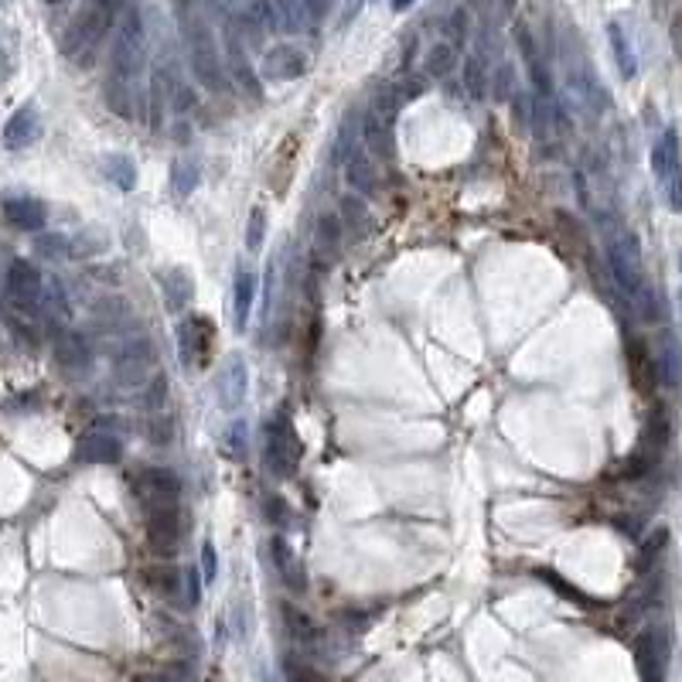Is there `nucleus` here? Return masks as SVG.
I'll return each instance as SVG.
<instances>
[{"label": "nucleus", "instance_id": "obj_1", "mask_svg": "<svg viewBox=\"0 0 682 682\" xmlns=\"http://www.w3.org/2000/svg\"><path fill=\"white\" fill-rule=\"evenodd\" d=\"M144 72H147V28L137 7L123 11L120 35L113 41L106 103L123 120H137L144 110Z\"/></svg>", "mask_w": 682, "mask_h": 682}, {"label": "nucleus", "instance_id": "obj_2", "mask_svg": "<svg viewBox=\"0 0 682 682\" xmlns=\"http://www.w3.org/2000/svg\"><path fill=\"white\" fill-rule=\"evenodd\" d=\"M601 232H604V256H607V266H611L614 284L621 287V294L631 304L642 307L645 318H655L659 314V301H655L652 287H648L638 236L628 226H621L614 215H601Z\"/></svg>", "mask_w": 682, "mask_h": 682}, {"label": "nucleus", "instance_id": "obj_3", "mask_svg": "<svg viewBox=\"0 0 682 682\" xmlns=\"http://www.w3.org/2000/svg\"><path fill=\"white\" fill-rule=\"evenodd\" d=\"M178 21H181V35H185L191 72H195L205 89H212V93H226L222 48L212 35V24H209V18H205V11L195 4V0H188V4L178 11Z\"/></svg>", "mask_w": 682, "mask_h": 682}, {"label": "nucleus", "instance_id": "obj_4", "mask_svg": "<svg viewBox=\"0 0 682 682\" xmlns=\"http://www.w3.org/2000/svg\"><path fill=\"white\" fill-rule=\"evenodd\" d=\"M560 72H563V106L587 123L601 120V113L607 110V93L601 79L594 76V69H590L584 52H580L577 41H563L560 45Z\"/></svg>", "mask_w": 682, "mask_h": 682}, {"label": "nucleus", "instance_id": "obj_5", "mask_svg": "<svg viewBox=\"0 0 682 682\" xmlns=\"http://www.w3.org/2000/svg\"><path fill=\"white\" fill-rule=\"evenodd\" d=\"M399 96L393 82H376L369 93L362 113V144L372 161L393 164L396 157V116H399Z\"/></svg>", "mask_w": 682, "mask_h": 682}, {"label": "nucleus", "instance_id": "obj_6", "mask_svg": "<svg viewBox=\"0 0 682 682\" xmlns=\"http://www.w3.org/2000/svg\"><path fill=\"white\" fill-rule=\"evenodd\" d=\"M127 0H89L82 14L72 21V28L62 38V52L76 58L79 65H89V58L99 48V41L110 35V28L123 18Z\"/></svg>", "mask_w": 682, "mask_h": 682}, {"label": "nucleus", "instance_id": "obj_7", "mask_svg": "<svg viewBox=\"0 0 682 682\" xmlns=\"http://www.w3.org/2000/svg\"><path fill=\"white\" fill-rule=\"evenodd\" d=\"M652 171L659 181L665 205L672 212H682V147H679V130L665 127L662 137L652 147Z\"/></svg>", "mask_w": 682, "mask_h": 682}, {"label": "nucleus", "instance_id": "obj_8", "mask_svg": "<svg viewBox=\"0 0 682 682\" xmlns=\"http://www.w3.org/2000/svg\"><path fill=\"white\" fill-rule=\"evenodd\" d=\"M301 461V437H297L294 423L287 413H277L266 423V440H263V464L277 478H290Z\"/></svg>", "mask_w": 682, "mask_h": 682}, {"label": "nucleus", "instance_id": "obj_9", "mask_svg": "<svg viewBox=\"0 0 682 682\" xmlns=\"http://www.w3.org/2000/svg\"><path fill=\"white\" fill-rule=\"evenodd\" d=\"M157 376V352L147 338H133L116 352L113 379L120 389H144Z\"/></svg>", "mask_w": 682, "mask_h": 682}, {"label": "nucleus", "instance_id": "obj_10", "mask_svg": "<svg viewBox=\"0 0 682 682\" xmlns=\"http://www.w3.org/2000/svg\"><path fill=\"white\" fill-rule=\"evenodd\" d=\"M7 301L24 314H35L45 301V280L31 260H14L7 266Z\"/></svg>", "mask_w": 682, "mask_h": 682}, {"label": "nucleus", "instance_id": "obj_11", "mask_svg": "<svg viewBox=\"0 0 682 682\" xmlns=\"http://www.w3.org/2000/svg\"><path fill=\"white\" fill-rule=\"evenodd\" d=\"M147 543L157 556L171 560L181 543V512L178 502H151L147 512Z\"/></svg>", "mask_w": 682, "mask_h": 682}, {"label": "nucleus", "instance_id": "obj_12", "mask_svg": "<svg viewBox=\"0 0 682 682\" xmlns=\"http://www.w3.org/2000/svg\"><path fill=\"white\" fill-rule=\"evenodd\" d=\"M212 321L205 314H188L185 321L178 324V355L188 369H205L212 355Z\"/></svg>", "mask_w": 682, "mask_h": 682}, {"label": "nucleus", "instance_id": "obj_13", "mask_svg": "<svg viewBox=\"0 0 682 682\" xmlns=\"http://www.w3.org/2000/svg\"><path fill=\"white\" fill-rule=\"evenodd\" d=\"M222 14H226V45H222V58H226V65H229L232 79H236V86L246 89L253 99H260L263 96L260 72L249 65V58L243 52V38H239V28H236V21H232V14L229 11H222Z\"/></svg>", "mask_w": 682, "mask_h": 682}, {"label": "nucleus", "instance_id": "obj_14", "mask_svg": "<svg viewBox=\"0 0 682 682\" xmlns=\"http://www.w3.org/2000/svg\"><path fill=\"white\" fill-rule=\"evenodd\" d=\"M635 659L642 682H665V669H669V635H665V628L645 631L635 648Z\"/></svg>", "mask_w": 682, "mask_h": 682}, {"label": "nucleus", "instance_id": "obj_15", "mask_svg": "<svg viewBox=\"0 0 682 682\" xmlns=\"http://www.w3.org/2000/svg\"><path fill=\"white\" fill-rule=\"evenodd\" d=\"M52 352H55L58 369L72 379L86 376V372L93 369V348H89V341L82 338L79 331H58Z\"/></svg>", "mask_w": 682, "mask_h": 682}, {"label": "nucleus", "instance_id": "obj_16", "mask_svg": "<svg viewBox=\"0 0 682 682\" xmlns=\"http://www.w3.org/2000/svg\"><path fill=\"white\" fill-rule=\"evenodd\" d=\"M246 393H249V369H246V359L243 355H232L226 359V365L219 369V376H215V396H219V406L222 410H239V406L246 403Z\"/></svg>", "mask_w": 682, "mask_h": 682}, {"label": "nucleus", "instance_id": "obj_17", "mask_svg": "<svg viewBox=\"0 0 682 682\" xmlns=\"http://www.w3.org/2000/svg\"><path fill=\"white\" fill-rule=\"evenodd\" d=\"M307 72V55L297 45H273L260 62V76L270 82H294Z\"/></svg>", "mask_w": 682, "mask_h": 682}, {"label": "nucleus", "instance_id": "obj_18", "mask_svg": "<svg viewBox=\"0 0 682 682\" xmlns=\"http://www.w3.org/2000/svg\"><path fill=\"white\" fill-rule=\"evenodd\" d=\"M120 457H123V444L110 430H89L76 444V461L82 464H120Z\"/></svg>", "mask_w": 682, "mask_h": 682}, {"label": "nucleus", "instance_id": "obj_19", "mask_svg": "<svg viewBox=\"0 0 682 682\" xmlns=\"http://www.w3.org/2000/svg\"><path fill=\"white\" fill-rule=\"evenodd\" d=\"M41 137V116L35 103H24L21 110H14L11 120L4 123V147L11 151H21V147L35 144Z\"/></svg>", "mask_w": 682, "mask_h": 682}, {"label": "nucleus", "instance_id": "obj_20", "mask_svg": "<svg viewBox=\"0 0 682 682\" xmlns=\"http://www.w3.org/2000/svg\"><path fill=\"white\" fill-rule=\"evenodd\" d=\"M625 359H628V376L638 386V393H652L655 379H659V369H655V355L648 352V345L642 338H628L625 345Z\"/></svg>", "mask_w": 682, "mask_h": 682}, {"label": "nucleus", "instance_id": "obj_21", "mask_svg": "<svg viewBox=\"0 0 682 682\" xmlns=\"http://www.w3.org/2000/svg\"><path fill=\"white\" fill-rule=\"evenodd\" d=\"M137 488L147 502H178L181 478L171 468H144L137 478Z\"/></svg>", "mask_w": 682, "mask_h": 682}, {"label": "nucleus", "instance_id": "obj_22", "mask_svg": "<svg viewBox=\"0 0 682 682\" xmlns=\"http://www.w3.org/2000/svg\"><path fill=\"white\" fill-rule=\"evenodd\" d=\"M270 560H273V567H277L280 573V580L294 590V594H301V590L307 587V573L301 567V560L294 556V550H290V543L284 536H273L270 539Z\"/></svg>", "mask_w": 682, "mask_h": 682}, {"label": "nucleus", "instance_id": "obj_23", "mask_svg": "<svg viewBox=\"0 0 682 682\" xmlns=\"http://www.w3.org/2000/svg\"><path fill=\"white\" fill-rule=\"evenodd\" d=\"M4 219L11 222L14 229L38 232V229H45L48 209H45V202H38V198H7V202H4Z\"/></svg>", "mask_w": 682, "mask_h": 682}, {"label": "nucleus", "instance_id": "obj_24", "mask_svg": "<svg viewBox=\"0 0 682 682\" xmlns=\"http://www.w3.org/2000/svg\"><path fill=\"white\" fill-rule=\"evenodd\" d=\"M256 273L253 270H239L236 284H232V324L236 331L249 328V314H253V301H256Z\"/></svg>", "mask_w": 682, "mask_h": 682}, {"label": "nucleus", "instance_id": "obj_25", "mask_svg": "<svg viewBox=\"0 0 682 682\" xmlns=\"http://www.w3.org/2000/svg\"><path fill=\"white\" fill-rule=\"evenodd\" d=\"M345 181H348V188L352 191H359V195H376L379 191V168H376V161H372L369 154L359 151L352 157V161L345 164Z\"/></svg>", "mask_w": 682, "mask_h": 682}, {"label": "nucleus", "instance_id": "obj_26", "mask_svg": "<svg viewBox=\"0 0 682 682\" xmlns=\"http://www.w3.org/2000/svg\"><path fill=\"white\" fill-rule=\"evenodd\" d=\"M161 290L168 297V304L174 311H185L195 301V284H191V273L185 266H171V270L161 273Z\"/></svg>", "mask_w": 682, "mask_h": 682}, {"label": "nucleus", "instance_id": "obj_27", "mask_svg": "<svg viewBox=\"0 0 682 682\" xmlns=\"http://www.w3.org/2000/svg\"><path fill=\"white\" fill-rule=\"evenodd\" d=\"M607 41H611V52H614V62H618L621 79H635L638 76V55H635V45H631L625 24H618V21L607 24Z\"/></svg>", "mask_w": 682, "mask_h": 682}, {"label": "nucleus", "instance_id": "obj_28", "mask_svg": "<svg viewBox=\"0 0 682 682\" xmlns=\"http://www.w3.org/2000/svg\"><path fill=\"white\" fill-rule=\"evenodd\" d=\"M280 621H284L287 635L294 638L297 645H318L321 642V628L314 625L311 618L294 604H280Z\"/></svg>", "mask_w": 682, "mask_h": 682}, {"label": "nucleus", "instance_id": "obj_29", "mask_svg": "<svg viewBox=\"0 0 682 682\" xmlns=\"http://www.w3.org/2000/svg\"><path fill=\"white\" fill-rule=\"evenodd\" d=\"M454 65H457V48L447 38H440L427 48V55H423V76L447 79L454 72Z\"/></svg>", "mask_w": 682, "mask_h": 682}, {"label": "nucleus", "instance_id": "obj_30", "mask_svg": "<svg viewBox=\"0 0 682 682\" xmlns=\"http://www.w3.org/2000/svg\"><path fill=\"white\" fill-rule=\"evenodd\" d=\"M273 7H277V28L280 31H290V35H304V31H311L314 14L307 11L301 0H273Z\"/></svg>", "mask_w": 682, "mask_h": 682}, {"label": "nucleus", "instance_id": "obj_31", "mask_svg": "<svg viewBox=\"0 0 682 682\" xmlns=\"http://www.w3.org/2000/svg\"><path fill=\"white\" fill-rule=\"evenodd\" d=\"M464 89H468L474 99L485 96V89H488V45L474 48V52L464 58Z\"/></svg>", "mask_w": 682, "mask_h": 682}, {"label": "nucleus", "instance_id": "obj_32", "mask_svg": "<svg viewBox=\"0 0 682 682\" xmlns=\"http://www.w3.org/2000/svg\"><path fill=\"white\" fill-rule=\"evenodd\" d=\"M359 113H345V120L338 123V137H335V161L345 168L355 154H359Z\"/></svg>", "mask_w": 682, "mask_h": 682}, {"label": "nucleus", "instance_id": "obj_33", "mask_svg": "<svg viewBox=\"0 0 682 682\" xmlns=\"http://www.w3.org/2000/svg\"><path fill=\"white\" fill-rule=\"evenodd\" d=\"M655 369H659V376L669 382V386H679L682 382V348L679 341L672 335L662 338V348H659V359H655Z\"/></svg>", "mask_w": 682, "mask_h": 682}, {"label": "nucleus", "instance_id": "obj_34", "mask_svg": "<svg viewBox=\"0 0 682 682\" xmlns=\"http://www.w3.org/2000/svg\"><path fill=\"white\" fill-rule=\"evenodd\" d=\"M147 584H151L157 594L168 597V601H181V590H185V573L178 567H154L147 570Z\"/></svg>", "mask_w": 682, "mask_h": 682}, {"label": "nucleus", "instance_id": "obj_35", "mask_svg": "<svg viewBox=\"0 0 682 682\" xmlns=\"http://www.w3.org/2000/svg\"><path fill=\"white\" fill-rule=\"evenodd\" d=\"M103 168H106V178H110L120 191H133V188H137V161H133V157H127V154H110L103 161Z\"/></svg>", "mask_w": 682, "mask_h": 682}, {"label": "nucleus", "instance_id": "obj_36", "mask_svg": "<svg viewBox=\"0 0 682 682\" xmlns=\"http://www.w3.org/2000/svg\"><path fill=\"white\" fill-rule=\"evenodd\" d=\"M18 52H21L18 31L0 28V82H7L14 76V69H18Z\"/></svg>", "mask_w": 682, "mask_h": 682}, {"label": "nucleus", "instance_id": "obj_37", "mask_svg": "<svg viewBox=\"0 0 682 682\" xmlns=\"http://www.w3.org/2000/svg\"><path fill=\"white\" fill-rule=\"evenodd\" d=\"M198 181H202V164H198V157H185V161L174 164V191H178V195H191V191L198 188Z\"/></svg>", "mask_w": 682, "mask_h": 682}, {"label": "nucleus", "instance_id": "obj_38", "mask_svg": "<svg viewBox=\"0 0 682 682\" xmlns=\"http://www.w3.org/2000/svg\"><path fill=\"white\" fill-rule=\"evenodd\" d=\"M35 249L48 260H62V256H72V239L62 236V232H45V236L35 239Z\"/></svg>", "mask_w": 682, "mask_h": 682}, {"label": "nucleus", "instance_id": "obj_39", "mask_svg": "<svg viewBox=\"0 0 682 682\" xmlns=\"http://www.w3.org/2000/svg\"><path fill=\"white\" fill-rule=\"evenodd\" d=\"M263 519L277 529H287L290 519H294V515H290L287 498L284 495H263Z\"/></svg>", "mask_w": 682, "mask_h": 682}, {"label": "nucleus", "instance_id": "obj_40", "mask_svg": "<svg viewBox=\"0 0 682 682\" xmlns=\"http://www.w3.org/2000/svg\"><path fill=\"white\" fill-rule=\"evenodd\" d=\"M444 35H447V41H451V45L457 48V52H461L464 41H468V11H464V7H454V11H451Z\"/></svg>", "mask_w": 682, "mask_h": 682}, {"label": "nucleus", "instance_id": "obj_41", "mask_svg": "<svg viewBox=\"0 0 682 682\" xmlns=\"http://www.w3.org/2000/svg\"><path fill=\"white\" fill-rule=\"evenodd\" d=\"M284 679L287 682H328L324 679V672H318L311 662H304V659H287L284 662Z\"/></svg>", "mask_w": 682, "mask_h": 682}, {"label": "nucleus", "instance_id": "obj_42", "mask_svg": "<svg viewBox=\"0 0 682 682\" xmlns=\"http://www.w3.org/2000/svg\"><path fill=\"white\" fill-rule=\"evenodd\" d=\"M263 239H266V209L263 205H256L253 212H249V226H246V246L253 249H263Z\"/></svg>", "mask_w": 682, "mask_h": 682}, {"label": "nucleus", "instance_id": "obj_43", "mask_svg": "<svg viewBox=\"0 0 682 682\" xmlns=\"http://www.w3.org/2000/svg\"><path fill=\"white\" fill-rule=\"evenodd\" d=\"M198 573H202L205 584H215V577H219V553H215L209 539L202 543V567H198Z\"/></svg>", "mask_w": 682, "mask_h": 682}, {"label": "nucleus", "instance_id": "obj_44", "mask_svg": "<svg viewBox=\"0 0 682 682\" xmlns=\"http://www.w3.org/2000/svg\"><path fill=\"white\" fill-rule=\"evenodd\" d=\"M202 584H205V580H202V573H198V570H185V601H188V607H195L198 601H202Z\"/></svg>", "mask_w": 682, "mask_h": 682}, {"label": "nucleus", "instance_id": "obj_45", "mask_svg": "<svg viewBox=\"0 0 682 682\" xmlns=\"http://www.w3.org/2000/svg\"><path fill=\"white\" fill-rule=\"evenodd\" d=\"M273 290H277V260H270L266 277H263V314H270V307H273Z\"/></svg>", "mask_w": 682, "mask_h": 682}, {"label": "nucleus", "instance_id": "obj_46", "mask_svg": "<svg viewBox=\"0 0 682 682\" xmlns=\"http://www.w3.org/2000/svg\"><path fill=\"white\" fill-rule=\"evenodd\" d=\"M318 236H321V243L328 246V249H338V243H341V226H338V219H324V222H321V229H318Z\"/></svg>", "mask_w": 682, "mask_h": 682}, {"label": "nucleus", "instance_id": "obj_47", "mask_svg": "<svg viewBox=\"0 0 682 682\" xmlns=\"http://www.w3.org/2000/svg\"><path fill=\"white\" fill-rule=\"evenodd\" d=\"M137 682H188V676L178 669H154V672H144Z\"/></svg>", "mask_w": 682, "mask_h": 682}, {"label": "nucleus", "instance_id": "obj_48", "mask_svg": "<svg viewBox=\"0 0 682 682\" xmlns=\"http://www.w3.org/2000/svg\"><path fill=\"white\" fill-rule=\"evenodd\" d=\"M229 447H232L236 454H243V447H246V423H243V420H239L236 427L229 430Z\"/></svg>", "mask_w": 682, "mask_h": 682}, {"label": "nucleus", "instance_id": "obj_49", "mask_svg": "<svg viewBox=\"0 0 682 682\" xmlns=\"http://www.w3.org/2000/svg\"><path fill=\"white\" fill-rule=\"evenodd\" d=\"M301 4L307 7V11L314 14V18H321V14H324V11H328V7H331V0H301Z\"/></svg>", "mask_w": 682, "mask_h": 682}, {"label": "nucleus", "instance_id": "obj_50", "mask_svg": "<svg viewBox=\"0 0 682 682\" xmlns=\"http://www.w3.org/2000/svg\"><path fill=\"white\" fill-rule=\"evenodd\" d=\"M672 45H676V52L682 55V11L676 14V21H672Z\"/></svg>", "mask_w": 682, "mask_h": 682}, {"label": "nucleus", "instance_id": "obj_51", "mask_svg": "<svg viewBox=\"0 0 682 682\" xmlns=\"http://www.w3.org/2000/svg\"><path fill=\"white\" fill-rule=\"evenodd\" d=\"M417 0H393V11H410Z\"/></svg>", "mask_w": 682, "mask_h": 682}, {"label": "nucleus", "instance_id": "obj_52", "mask_svg": "<svg viewBox=\"0 0 682 682\" xmlns=\"http://www.w3.org/2000/svg\"><path fill=\"white\" fill-rule=\"evenodd\" d=\"M45 4H52V7H58V4H69V0H45Z\"/></svg>", "mask_w": 682, "mask_h": 682}, {"label": "nucleus", "instance_id": "obj_53", "mask_svg": "<svg viewBox=\"0 0 682 682\" xmlns=\"http://www.w3.org/2000/svg\"><path fill=\"white\" fill-rule=\"evenodd\" d=\"M679 270H682V253H679Z\"/></svg>", "mask_w": 682, "mask_h": 682}, {"label": "nucleus", "instance_id": "obj_54", "mask_svg": "<svg viewBox=\"0 0 682 682\" xmlns=\"http://www.w3.org/2000/svg\"><path fill=\"white\" fill-rule=\"evenodd\" d=\"M0 4H7V0H0Z\"/></svg>", "mask_w": 682, "mask_h": 682}]
</instances>
